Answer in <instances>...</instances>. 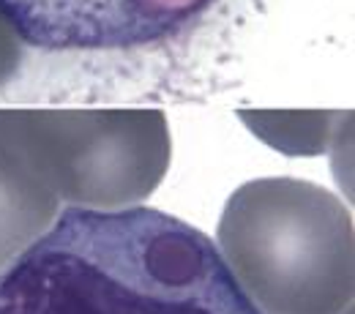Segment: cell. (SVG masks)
I'll use <instances>...</instances> for the list:
<instances>
[{
    "mask_svg": "<svg viewBox=\"0 0 355 314\" xmlns=\"http://www.w3.org/2000/svg\"><path fill=\"white\" fill-rule=\"evenodd\" d=\"M0 314H266L214 238L153 208H80L0 268Z\"/></svg>",
    "mask_w": 355,
    "mask_h": 314,
    "instance_id": "6da1fadb",
    "label": "cell"
},
{
    "mask_svg": "<svg viewBox=\"0 0 355 314\" xmlns=\"http://www.w3.org/2000/svg\"><path fill=\"white\" fill-rule=\"evenodd\" d=\"M216 0H0L14 33L39 49H134L183 33Z\"/></svg>",
    "mask_w": 355,
    "mask_h": 314,
    "instance_id": "7a4b0ae2",
    "label": "cell"
},
{
    "mask_svg": "<svg viewBox=\"0 0 355 314\" xmlns=\"http://www.w3.org/2000/svg\"><path fill=\"white\" fill-rule=\"evenodd\" d=\"M0 28H11V25L6 22V17H3V14H0Z\"/></svg>",
    "mask_w": 355,
    "mask_h": 314,
    "instance_id": "3957f363",
    "label": "cell"
}]
</instances>
